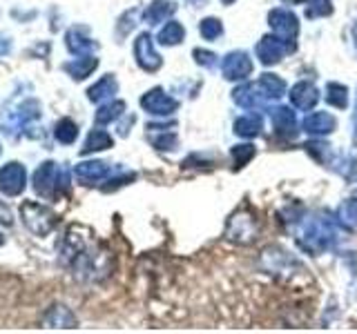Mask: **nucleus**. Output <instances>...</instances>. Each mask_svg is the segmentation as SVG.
Here are the masks:
<instances>
[{
	"instance_id": "obj_1",
	"label": "nucleus",
	"mask_w": 357,
	"mask_h": 334,
	"mask_svg": "<svg viewBox=\"0 0 357 334\" xmlns=\"http://www.w3.org/2000/svg\"><path fill=\"white\" fill-rule=\"evenodd\" d=\"M63 187H67V172L59 163H43L36 172H33V189L40 196H54L59 194Z\"/></svg>"
},
{
	"instance_id": "obj_2",
	"label": "nucleus",
	"mask_w": 357,
	"mask_h": 334,
	"mask_svg": "<svg viewBox=\"0 0 357 334\" xmlns=\"http://www.w3.org/2000/svg\"><path fill=\"white\" fill-rule=\"evenodd\" d=\"M20 216H22V223L27 225V230L31 234H38V237H47L56 225L54 212L50 207L36 203V200H27V203H22Z\"/></svg>"
},
{
	"instance_id": "obj_3",
	"label": "nucleus",
	"mask_w": 357,
	"mask_h": 334,
	"mask_svg": "<svg viewBox=\"0 0 357 334\" xmlns=\"http://www.w3.org/2000/svg\"><path fill=\"white\" fill-rule=\"evenodd\" d=\"M27 183V172L20 163H7L0 167V192L7 196H18L22 194Z\"/></svg>"
},
{
	"instance_id": "obj_4",
	"label": "nucleus",
	"mask_w": 357,
	"mask_h": 334,
	"mask_svg": "<svg viewBox=\"0 0 357 334\" xmlns=\"http://www.w3.org/2000/svg\"><path fill=\"white\" fill-rule=\"evenodd\" d=\"M38 109H40V105L36 103V100H22V103L16 107V111H11V114H9V120L5 122L7 134L25 129L31 120H36L40 116Z\"/></svg>"
},
{
	"instance_id": "obj_5",
	"label": "nucleus",
	"mask_w": 357,
	"mask_h": 334,
	"mask_svg": "<svg viewBox=\"0 0 357 334\" xmlns=\"http://www.w3.org/2000/svg\"><path fill=\"white\" fill-rule=\"evenodd\" d=\"M74 172L85 185H94L103 176H107V165L105 163H81V165H76Z\"/></svg>"
},
{
	"instance_id": "obj_6",
	"label": "nucleus",
	"mask_w": 357,
	"mask_h": 334,
	"mask_svg": "<svg viewBox=\"0 0 357 334\" xmlns=\"http://www.w3.org/2000/svg\"><path fill=\"white\" fill-rule=\"evenodd\" d=\"M74 317L72 312L63 305H54L47 315H45V326L47 328H74Z\"/></svg>"
},
{
	"instance_id": "obj_7",
	"label": "nucleus",
	"mask_w": 357,
	"mask_h": 334,
	"mask_svg": "<svg viewBox=\"0 0 357 334\" xmlns=\"http://www.w3.org/2000/svg\"><path fill=\"white\" fill-rule=\"evenodd\" d=\"M67 49H70L72 54H89L94 49V42L89 40L87 36H83V29L76 27V29H70L67 31Z\"/></svg>"
},
{
	"instance_id": "obj_8",
	"label": "nucleus",
	"mask_w": 357,
	"mask_h": 334,
	"mask_svg": "<svg viewBox=\"0 0 357 334\" xmlns=\"http://www.w3.org/2000/svg\"><path fill=\"white\" fill-rule=\"evenodd\" d=\"M137 56H139V63L145 67V70H154L159 61H156V54L150 47V38L148 36H141L137 42Z\"/></svg>"
},
{
	"instance_id": "obj_9",
	"label": "nucleus",
	"mask_w": 357,
	"mask_h": 334,
	"mask_svg": "<svg viewBox=\"0 0 357 334\" xmlns=\"http://www.w3.org/2000/svg\"><path fill=\"white\" fill-rule=\"evenodd\" d=\"M54 136L59 138L61 143L70 145V143H74V141H76L78 129H76V125H74V122H72L70 118H63V120L56 122V127H54Z\"/></svg>"
},
{
	"instance_id": "obj_10",
	"label": "nucleus",
	"mask_w": 357,
	"mask_h": 334,
	"mask_svg": "<svg viewBox=\"0 0 357 334\" xmlns=\"http://www.w3.org/2000/svg\"><path fill=\"white\" fill-rule=\"evenodd\" d=\"M94 67H96V58H83V61L65 65V70L70 72L76 78V81H83L85 76H89V74L94 72Z\"/></svg>"
},
{
	"instance_id": "obj_11",
	"label": "nucleus",
	"mask_w": 357,
	"mask_h": 334,
	"mask_svg": "<svg viewBox=\"0 0 357 334\" xmlns=\"http://www.w3.org/2000/svg\"><path fill=\"white\" fill-rule=\"evenodd\" d=\"M116 92V83H114V78L107 76L103 78V81H98L92 89L87 92L89 100H100V98H105V96H112Z\"/></svg>"
},
{
	"instance_id": "obj_12",
	"label": "nucleus",
	"mask_w": 357,
	"mask_h": 334,
	"mask_svg": "<svg viewBox=\"0 0 357 334\" xmlns=\"http://www.w3.org/2000/svg\"><path fill=\"white\" fill-rule=\"evenodd\" d=\"M112 145V138L107 136L105 132H100V129H94L92 134L87 136V141H85V150H83V154H87V152H96V150H105V148H109Z\"/></svg>"
},
{
	"instance_id": "obj_13",
	"label": "nucleus",
	"mask_w": 357,
	"mask_h": 334,
	"mask_svg": "<svg viewBox=\"0 0 357 334\" xmlns=\"http://www.w3.org/2000/svg\"><path fill=\"white\" fill-rule=\"evenodd\" d=\"M121 109H126V105H123V103H112V105L100 107V109H98V114H96V120H98V122H109V120H114V118L121 114Z\"/></svg>"
},
{
	"instance_id": "obj_14",
	"label": "nucleus",
	"mask_w": 357,
	"mask_h": 334,
	"mask_svg": "<svg viewBox=\"0 0 357 334\" xmlns=\"http://www.w3.org/2000/svg\"><path fill=\"white\" fill-rule=\"evenodd\" d=\"M11 49V40L5 36V33H0V56H7Z\"/></svg>"
},
{
	"instance_id": "obj_15",
	"label": "nucleus",
	"mask_w": 357,
	"mask_h": 334,
	"mask_svg": "<svg viewBox=\"0 0 357 334\" xmlns=\"http://www.w3.org/2000/svg\"><path fill=\"white\" fill-rule=\"evenodd\" d=\"M5 243V239H3V234H0V245H3Z\"/></svg>"
},
{
	"instance_id": "obj_16",
	"label": "nucleus",
	"mask_w": 357,
	"mask_h": 334,
	"mask_svg": "<svg viewBox=\"0 0 357 334\" xmlns=\"http://www.w3.org/2000/svg\"><path fill=\"white\" fill-rule=\"evenodd\" d=\"M0 154H3V148H0Z\"/></svg>"
}]
</instances>
